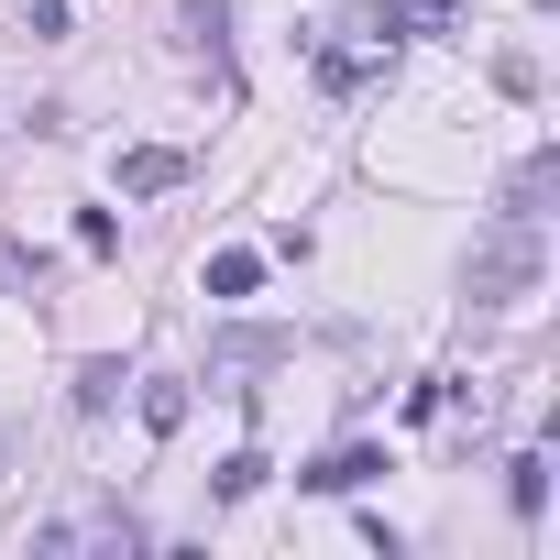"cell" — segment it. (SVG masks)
Listing matches in <instances>:
<instances>
[{
    "instance_id": "cell-1",
    "label": "cell",
    "mask_w": 560,
    "mask_h": 560,
    "mask_svg": "<svg viewBox=\"0 0 560 560\" xmlns=\"http://www.w3.org/2000/svg\"><path fill=\"white\" fill-rule=\"evenodd\" d=\"M538 264H549L538 220H494V231L472 242V308H516V298L538 287Z\"/></svg>"
},
{
    "instance_id": "cell-2",
    "label": "cell",
    "mask_w": 560,
    "mask_h": 560,
    "mask_svg": "<svg viewBox=\"0 0 560 560\" xmlns=\"http://www.w3.org/2000/svg\"><path fill=\"white\" fill-rule=\"evenodd\" d=\"M374 472H385V451H363V440H341V451H319V462H308L298 483H308V494H363Z\"/></svg>"
},
{
    "instance_id": "cell-3",
    "label": "cell",
    "mask_w": 560,
    "mask_h": 560,
    "mask_svg": "<svg viewBox=\"0 0 560 560\" xmlns=\"http://www.w3.org/2000/svg\"><path fill=\"white\" fill-rule=\"evenodd\" d=\"M176 176H187V154H176V143H132V154H121V198H165Z\"/></svg>"
},
{
    "instance_id": "cell-4",
    "label": "cell",
    "mask_w": 560,
    "mask_h": 560,
    "mask_svg": "<svg viewBox=\"0 0 560 560\" xmlns=\"http://www.w3.org/2000/svg\"><path fill=\"white\" fill-rule=\"evenodd\" d=\"M549 187H560V154H527L505 176V220H549Z\"/></svg>"
},
{
    "instance_id": "cell-5",
    "label": "cell",
    "mask_w": 560,
    "mask_h": 560,
    "mask_svg": "<svg viewBox=\"0 0 560 560\" xmlns=\"http://www.w3.org/2000/svg\"><path fill=\"white\" fill-rule=\"evenodd\" d=\"M462 12V0H374V45H396V34H440Z\"/></svg>"
},
{
    "instance_id": "cell-6",
    "label": "cell",
    "mask_w": 560,
    "mask_h": 560,
    "mask_svg": "<svg viewBox=\"0 0 560 560\" xmlns=\"http://www.w3.org/2000/svg\"><path fill=\"white\" fill-rule=\"evenodd\" d=\"M264 287V253H209V298H253Z\"/></svg>"
},
{
    "instance_id": "cell-7",
    "label": "cell",
    "mask_w": 560,
    "mask_h": 560,
    "mask_svg": "<svg viewBox=\"0 0 560 560\" xmlns=\"http://www.w3.org/2000/svg\"><path fill=\"white\" fill-rule=\"evenodd\" d=\"M374 67H385V56H363V45H330V56H319V89H363Z\"/></svg>"
},
{
    "instance_id": "cell-8",
    "label": "cell",
    "mask_w": 560,
    "mask_h": 560,
    "mask_svg": "<svg viewBox=\"0 0 560 560\" xmlns=\"http://www.w3.org/2000/svg\"><path fill=\"white\" fill-rule=\"evenodd\" d=\"M505 494H516V516H538V505H549V462H538V451L505 462Z\"/></svg>"
},
{
    "instance_id": "cell-9",
    "label": "cell",
    "mask_w": 560,
    "mask_h": 560,
    "mask_svg": "<svg viewBox=\"0 0 560 560\" xmlns=\"http://www.w3.org/2000/svg\"><path fill=\"white\" fill-rule=\"evenodd\" d=\"M78 253H89V264L121 253V220H110V209H78Z\"/></svg>"
},
{
    "instance_id": "cell-10",
    "label": "cell",
    "mask_w": 560,
    "mask_h": 560,
    "mask_svg": "<svg viewBox=\"0 0 560 560\" xmlns=\"http://www.w3.org/2000/svg\"><path fill=\"white\" fill-rule=\"evenodd\" d=\"M110 396H121V363H78V407H89V418H100V407H110Z\"/></svg>"
},
{
    "instance_id": "cell-11",
    "label": "cell",
    "mask_w": 560,
    "mask_h": 560,
    "mask_svg": "<svg viewBox=\"0 0 560 560\" xmlns=\"http://www.w3.org/2000/svg\"><path fill=\"white\" fill-rule=\"evenodd\" d=\"M209 483H220V494H231V505H242V494H253V483H264V451H231V462H220V472H209Z\"/></svg>"
},
{
    "instance_id": "cell-12",
    "label": "cell",
    "mask_w": 560,
    "mask_h": 560,
    "mask_svg": "<svg viewBox=\"0 0 560 560\" xmlns=\"http://www.w3.org/2000/svg\"><path fill=\"white\" fill-rule=\"evenodd\" d=\"M143 429H187V385H154L143 396Z\"/></svg>"
}]
</instances>
